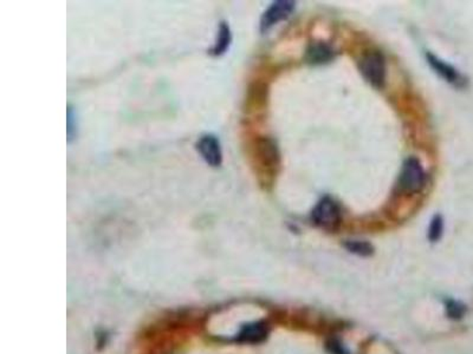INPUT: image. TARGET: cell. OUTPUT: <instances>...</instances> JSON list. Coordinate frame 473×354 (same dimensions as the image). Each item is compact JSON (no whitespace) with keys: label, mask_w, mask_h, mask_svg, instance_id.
<instances>
[{"label":"cell","mask_w":473,"mask_h":354,"mask_svg":"<svg viewBox=\"0 0 473 354\" xmlns=\"http://www.w3.org/2000/svg\"><path fill=\"white\" fill-rule=\"evenodd\" d=\"M358 71L365 81L375 89H383L386 84V58L378 50H369L363 53L358 63Z\"/></svg>","instance_id":"1"},{"label":"cell","mask_w":473,"mask_h":354,"mask_svg":"<svg viewBox=\"0 0 473 354\" xmlns=\"http://www.w3.org/2000/svg\"><path fill=\"white\" fill-rule=\"evenodd\" d=\"M425 186L426 173L419 159L413 156L405 159L396 184L399 192L406 195H416L423 192Z\"/></svg>","instance_id":"2"},{"label":"cell","mask_w":473,"mask_h":354,"mask_svg":"<svg viewBox=\"0 0 473 354\" xmlns=\"http://www.w3.org/2000/svg\"><path fill=\"white\" fill-rule=\"evenodd\" d=\"M311 221L317 227L334 232L342 222V209L338 201L330 196L322 197L311 212Z\"/></svg>","instance_id":"3"},{"label":"cell","mask_w":473,"mask_h":354,"mask_svg":"<svg viewBox=\"0 0 473 354\" xmlns=\"http://www.w3.org/2000/svg\"><path fill=\"white\" fill-rule=\"evenodd\" d=\"M255 159L257 166L265 170L267 175H275L280 164V149L275 139L271 137H260L255 141Z\"/></svg>","instance_id":"4"},{"label":"cell","mask_w":473,"mask_h":354,"mask_svg":"<svg viewBox=\"0 0 473 354\" xmlns=\"http://www.w3.org/2000/svg\"><path fill=\"white\" fill-rule=\"evenodd\" d=\"M295 8L296 3L290 0H278L272 3L260 18V32H267L280 21L288 19Z\"/></svg>","instance_id":"5"},{"label":"cell","mask_w":473,"mask_h":354,"mask_svg":"<svg viewBox=\"0 0 473 354\" xmlns=\"http://www.w3.org/2000/svg\"><path fill=\"white\" fill-rule=\"evenodd\" d=\"M426 61H427L429 66L434 70V72L439 75L445 81H447L451 86L458 88V89H463L467 86V79L464 75L461 74L454 66L446 63L441 58L436 57V55H433L432 52H426Z\"/></svg>","instance_id":"6"},{"label":"cell","mask_w":473,"mask_h":354,"mask_svg":"<svg viewBox=\"0 0 473 354\" xmlns=\"http://www.w3.org/2000/svg\"><path fill=\"white\" fill-rule=\"evenodd\" d=\"M195 149L202 159L211 167L218 168L222 166V144L217 136L212 134L202 135L195 143Z\"/></svg>","instance_id":"7"},{"label":"cell","mask_w":473,"mask_h":354,"mask_svg":"<svg viewBox=\"0 0 473 354\" xmlns=\"http://www.w3.org/2000/svg\"><path fill=\"white\" fill-rule=\"evenodd\" d=\"M336 51L325 41H313L305 51V61L311 66H322L334 61Z\"/></svg>","instance_id":"8"},{"label":"cell","mask_w":473,"mask_h":354,"mask_svg":"<svg viewBox=\"0 0 473 354\" xmlns=\"http://www.w3.org/2000/svg\"><path fill=\"white\" fill-rule=\"evenodd\" d=\"M231 43H232V32H231L230 26H229L226 21H222L219 24L215 43H214L212 49H210L209 53H210L211 56H213V57H220V56L225 55L229 51Z\"/></svg>","instance_id":"9"},{"label":"cell","mask_w":473,"mask_h":354,"mask_svg":"<svg viewBox=\"0 0 473 354\" xmlns=\"http://www.w3.org/2000/svg\"><path fill=\"white\" fill-rule=\"evenodd\" d=\"M268 334L267 326L262 322L249 325L239 334V340L243 342H260L265 339Z\"/></svg>","instance_id":"10"},{"label":"cell","mask_w":473,"mask_h":354,"mask_svg":"<svg viewBox=\"0 0 473 354\" xmlns=\"http://www.w3.org/2000/svg\"><path fill=\"white\" fill-rule=\"evenodd\" d=\"M77 115L74 106H68L66 108V141L68 143L74 142L77 136Z\"/></svg>","instance_id":"11"},{"label":"cell","mask_w":473,"mask_h":354,"mask_svg":"<svg viewBox=\"0 0 473 354\" xmlns=\"http://www.w3.org/2000/svg\"><path fill=\"white\" fill-rule=\"evenodd\" d=\"M345 247H346L350 253H354L356 255L360 257H369L373 254V246L368 244L366 241L349 240L345 242Z\"/></svg>","instance_id":"12"},{"label":"cell","mask_w":473,"mask_h":354,"mask_svg":"<svg viewBox=\"0 0 473 354\" xmlns=\"http://www.w3.org/2000/svg\"><path fill=\"white\" fill-rule=\"evenodd\" d=\"M444 232V219L443 216L436 214L433 216L431 224H429V228H428V239L432 242L441 240V235Z\"/></svg>","instance_id":"13"},{"label":"cell","mask_w":473,"mask_h":354,"mask_svg":"<svg viewBox=\"0 0 473 354\" xmlns=\"http://www.w3.org/2000/svg\"><path fill=\"white\" fill-rule=\"evenodd\" d=\"M447 312L452 319H461L465 313V307L457 302H450L447 304Z\"/></svg>","instance_id":"14"},{"label":"cell","mask_w":473,"mask_h":354,"mask_svg":"<svg viewBox=\"0 0 473 354\" xmlns=\"http://www.w3.org/2000/svg\"><path fill=\"white\" fill-rule=\"evenodd\" d=\"M328 348H329L331 354H348L345 348H342L341 345L336 342H331L328 344Z\"/></svg>","instance_id":"15"}]
</instances>
